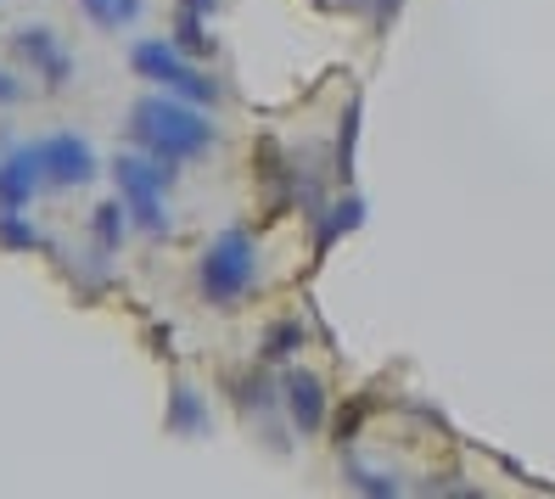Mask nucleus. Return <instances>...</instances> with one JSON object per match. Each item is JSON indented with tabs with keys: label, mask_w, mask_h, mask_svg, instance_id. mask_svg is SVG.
Masks as SVG:
<instances>
[{
	"label": "nucleus",
	"mask_w": 555,
	"mask_h": 499,
	"mask_svg": "<svg viewBox=\"0 0 555 499\" xmlns=\"http://www.w3.org/2000/svg\"><path fill=\"white\" fill-rule=\"evenodd\" d=\"M129 141L157 163H185V157H203L219 141V129L203 118V107H191V102L163 90V95H141L135 102V113H129Z\"/></svg>",
	"instance_id": "nucleus-1"
},
{
	"label": "nucleus",
	"mask_w": 555,
	"mask_h": 499,
	"mask_svg": "<svg viewBox=\"0 0 555 499\" xmlns=\"http://www.w3.org/2000/svg\"><path fill=\"white\" fill-rule=\"evenodd\" d=\"M253 276H258V247H253V230H242V225H231L197 258V292H203V304H214V309L242 304Z\"/></svg>",
	"instance_id": "nucleus-2"
},
{
	"label": "nucleus",
	"mask_w": 555,
	"mask_h": 499,
	"mask_svg": "<svg viewBox=\"0 0 555 499\" xmlns=\"http://www.w3.org/2000/svg\"><path fill=\"white\" fill-rule=\"evenodd\" d=\"M113 180H118L124 214L135 219L146 236H169V208H163V191H169V180H175V163H157L146 152H124L113 163Z\"/></svg>",
	"instance_id": "nucleus-3"
},
{
	"label": "nucleus",
	"mask_w": 555,
	"mask_h": 499,
	"mask_svg": "<svg viewBox=\"0 0 555 499\" xmlns=\"http://www.w3.org/2000/svg\"><path fill=\"white\" fill-rule=\"evenodd\" d=\"M129 68H135L146 85H163L169 95L191 102V107H214L219 102V79L203 74L175 40H141L135 51H129Z\"/></svg>",
	"instance_id": "nucleus-4"
},
{
	"label": "nucleus",
	"mask_w": 555,
	"mask_h": 499,
	"mask_svg": "<svg viewBox=\"0 0 555 499\" xmlns=\"http://www.w3.org/2000/svg\"><path fill=\"white\" fill-rule=\"evenodd\" d=\"M12 56L23 62L28 74H40L46 90H68V85H74V56H68V46H62L46 23L12 28Z\"/></svg>",
	"instance_id": "nucleus-5"
},
{
	"label": "nucleus",
	"mask_w": 555,
	"mask_h": 499,
	"mask_svg": "<svg viewBox=\"0 0 555 499\" xmlns=\"http://www.w3.org/2000/svg\"><path fill=\"white\" fill-rule=\"evenodd\" d=\"M46 169H40V146H12L0 157V214H23L35 203Z\"/></svg>",
	"instance_id": "nucleus-6"
},
{
	"label": "nucleus",
	"mask_w": 555,
	"mask_h": 499,
	"mask_svg": "<svg viewBox=\"0 0 555 499\" xmlns=\"http://www.w3.org/2000/svg\"><path fill=\"white\" fill-rule=\"evenodd\" d=\"M40 169L51 185H90L102 163H95V152L79 136H51V141H40Z\"/></svg>",
	"instance_id": "nucleus-7"
},
{
	"label": "nucleus",
	"mask_w": 555,
	"mask_h": 499,
	"mask_svg": "<svg viewBox=\"0 0 555 499\" xmlns=\"http://www.w3.org/2000/svg\"><path fill=\"white\" fill-rule=\"evenodd\" d=\"M281 405H286L292 426H298V438H309V432H320V421H325V382L314 371H286Z\"/></svg>",
	"instance_id": "nucleus-8"
},
{
	"label": "nucleus",
	"mask_w": 555,
	"mask_h": 499,
	"mask_svg": "<svg viewBox=\"0 0 555 499\" xmlns=\"http://www.w3.org/2000/svg\"><path fill=\"white\" fill-rule=\"evenodd\" d=\"M169 432H180V438H203L208 432V398L191 387V382H175V393H169Z\"/></svg>",
	"instance_id": "nucleus-9"
},
{
	"label": "nucleus",
	"mask_w": 555,
	"mask_h": 499,
	"mask_svg": "<svg viewBox=\"0 0 555 499\" xmlns=\"http://www.w3.org/2000/svg\"><path fill=\"white\" fill-rule=\"evenodd\" d=\"M359 219H365V203H359V196H343V203H332V214H325L320 230H314V253H332V242L348 236V230H359Z\"/></svg>",
	"instance_id": "nucleus-10"
},
{
	"label": "nucleus",
	"mask_w": 555,
	"mask_h": 499,
	"mask_svg": "<svg viewBox=\"0 0 555 499\" xmlns=\"http://www.w3.org/2000/svg\"><path fill=\"white\" fill-rule=\"evenodd\" d=\"M146 0H79V12L95 23V28H129L141 17Z\"/></svg>",
	"instance_id": "nucleus-11"
},
{
	"label": "nucleus",
	"mask_w": 555,
	"mask_h": 499,
	"mask_svg": "<svg viewBox=\"0 0 555 499\" xmlns=\"http://www.w3.org/2000/svg\"><path fill=\"white\" fill-rule=\"evenodd\" d=\"M203 23H208L203 12H185V7H180V17H175V28H180L175 46H180L185 56H197V62H203V56H214V35H208Z\"/></svg>",
	"instance_id": "nucleus-12"
},
{
	"label": "nucleus",
	"mask_w": 555,
	"mask_h": 499,
	"mask_svg": "<svg viewBox=\"0 0 555 499\" xmlns=\"http://www.w3.org/2000/svg\"><path fill=\"white\" fill-rule=\"evenodd\" d=\"M231 393H236V405H242V415H253V410H270L275 405V387L258 376V371H242V376H231Z\"/></svg>",
	"instance_id": "nucleus-13"
},
{
	"label": "nucleus",
	"mask_w": 555,
	"mask_h": 499,
	"mask_svg": "<svg viewBox=\"0 0 555 499\" xmlns=\"http://www.w3.org/2000/svg\"><path fill=\"white\" fill-rule=\"evenodd\" d=\"M124 203H102V208H95L90 214V230H95V247H102V253H118V242H124Z\"/></svg>",
	"instance_id": "nucleus-14"
},
{
	"label": "nucleus",
	"mask_w": 555,
	"mask_h": 499,
	"mask_svg": "<svg viewBox=\"0 0 555 499\" xmlns=\"http://www.w3.org/2000/svg\"><path fill=\"white\" fill-rule=\"evenodd\" d=\"M0 247H12V253H40V230L28 225L23 214H0Z\"/></svg>",
	"instance_id": "nucleus-15"
},
{
	"label": "nucleus",
	"mask_w": 555,
	"mask_h": 499,
	"mask_svg": "<svg viewBox=\"0 0 555 499\" xmlns=\"http://www.w3.org/2000/svg\"><path fill=\"white\" fill-rule=\"evenodd\" d=\"M304 320H281V325H270V337H264V359H292L304 348Z\"/></svg>",
	"instance_id": "nucleus-16"
},
{
	"label": "nucleus",
	"mask_w": 555,
	"mask_h": 499,
	"mask_svg": "<svg viewBox=\"0 0 555 499\" xmlns=\"http://www.w3.org/2000/svg\"><path fill=\"white\" fill-rule=\"evenodd\" d=\"M353 141H359V102H348V113H343V129H337V157H332L337 180H348V175H353Z\"/></svg>",
	"instance_id": "nucleus-17"
},
{
	"label": "nucleus",
	"mask_w": 555,
	"mask_h": 499,
	"mask_svg": "<svg viewBox=\"0 0 555 499\" xmlns=\"http://www.w3.org/2000/svg\"><path fill=\"white\" fill-rule=\"evenodd\" d=\"M365 415H371V398H353V405L337 415V432H332V438H337V449L359 438V426H365Z\"/></svg>",
	"instance_id": "nucleus-18"
},
{
	"label": "nucleus",
	"mask_w": 555,
	"mask_h": 499,
	"mask_svg": "<svg viewBox=\"0 0 555 499\" xmlns=\"http://www.w3.org/2000/svg\"><path fill=\"white\" fill-rule=\"evenodd\" d=\"M348 483H353L359 494H399L393 477H376V472H365V465H348Z\"/></svg>",
	"instance_id": "nucleus-19"
},
{
	"label": "nucleus",
	"mask_w": 555,
	"mask_h": 499,
	"mask_svg": "<svg viewBox=\"0 0 555 499\" xmlns=\"http://www.w3.org/2000/svg\"><path fill=\"white\" fill-rule=\"evenodd\" d=\"M17 102H23V79L0 68V107H17Z\"/></svg>",
	"instance_id": "nucleus-20"
},
{
	"label": "nucleus",
	"mask_w": 555,
	"mask_h": 499,
	"mask_svg": "<svg viewBox=\"0 0 555 499\" xmlns=\"http://www.w3.org/2000/svg\"><path fill=\"white\" fill-rule=\"evenodd\" d=\"M371 7H376V23L387 28V23H393V17H399V7H404V0H371Z\"/></svg>",
	"instance_id": "nucleus-21"
},
{
	"label": "nucleus",
	"mask_w": 555,
	"mask_h": 499,
	"mask_svg": "<svg viewBox=\"0 0 555 499\" xmlns=\"http://www.w3.org/2000/svg\"><path fill=\"white\" fill-rule=\"evenodd\" d=\"M180 7H185V12H203V17H214L219 0H180Z\"/></svg>",
	"instance_id": "nucleus-22"
},
{
	"label": "nucleus",
	"mask_w": 555,
	"mask_h": 499,
	"mask_svg": "<svg viewBox=\"0 0 555 499\" xmlns=\"http://www.w3.org/2000/svg\"><path fill=\"white\" fill-rule=\"evenodd\" d=\"M320 7H371V0H320Z\"/></svg>",
	"instance_id": "nucleus-23"
}]
</instances>
